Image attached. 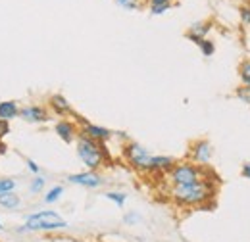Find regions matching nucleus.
<instances>
[{"label":"nucleus","instance_id":"f257e3e1","mask_svg":"<svg viewBox=\"0 0 250 242\" xmlns=\"http://www.w3.org/2000/svg\"><path fill=\"white\" fill-rule=\"evenodd\" d=\"M218 190L219 177L212 169L200 181L181 186H167V198L179 210H214Z\"/></svg>","mask_w":250,"mask_h":242},{"label":"nucleus","instance_id":"f03ea898","mask_svg":"<svg viewBox=\"0 0 250 242\" xmlns=\"http://www.w3.org/2000/svg\"><path fill=\"white\" fill-rule=\"evenodd\" d=\"M75 154H77L79 161L91 171H100V169L112 165V161H114V156L108 148V144L91 141L83 135H79L75 141Z\"/></svg>","mask_w":250,"mask_h":242},{"label":"nucleus","instance_id":"7ed1b4c3","mask_svg":"<svg viewBox=\"0 0 250 242\" xmlns=\"http://www.w3.org/2000/svg\"><path fill=\"white\" fill-rule=\"evenodd\" d=\"M25 227L29 229L31 235H50V233H60L69 227L67 219L60 212L52 208H42L35 212L25 213L23 217Z\"/></svg>","mask_w":250,"mask_h":242},{"label":"nucleus","instance_id":"20e7f679","mask_svg":"<svg viewBox=\"0 0 250 242\" xmlns=\"http://www.w3.org/2000/svg\"><path fill=\"white\" fill-rule=\"evenodd\" d=\"M120 154H122V160H124L133 171H137L139 175L148 177L150 163H152V156L154 154L148 150L146 146H143L137 141H127L125 144L120 146Z\"/></svg>","mask_w":250,"mask_h":242},{"label":"nucleus","instance_id":"39448f33","mask_svg":"<svg viewBox=\"0 0 250 242\" xmlns=\"http://www.w3.org/2000/svg\"><path fill=\"white\" fill-rule=\"evenodd\" d=\"M212 171V167H202L192 163L190 160H177L175 165L171 167V171L166 175L167 186H181V184H190L194 181L204 179L208 173Z\"/></svg>","mask_w":250,"mask_h":242},{"label":"nucleus","instance_id":"423d86ee","mask_svg":"<svg viewBox=\"0 0 250 242\" xmlns=\"http://www.w3.org/2000/svg\"><path fill=\"white\" fill-rule=\"evenodd\" d=\"M79 125V135L91 139V141H96V142H102V144H108L110 141H114V131L104 127V125H98V123H93L87 118H81L79 114L73 118Z\"/></svg>","mask_w":250,"mask_h":242},{"label":"nucleus","instance_id":"0eeeda50","mask_svg":"<svg viewBox=\"0 0 250 242\" xmlns=\"http://www.w3.org/2000/svg\"><path fill=\"white\" fill-rule=\"evenodd\" d=\"M187 160H190L196 165L208 167L214 160V144L208 139H196L188 144L187 150Z\"/></svg>","mask_w":250,"mask_h":242},{"label":"nucleus","instance_id":"6e6552de","mask_svg":"<svg viewBox=\"0 0 250 242\" xmlns=\"http://www.w3.org/2000/svg\"><path fill=\"white\" fill-rule=\"evenodd\" d=\"M65 181L73 186H81V188H87V190H98L106 184V177L100 173V171H91V169H85V171H77V173H69L65 177Z\"/></svg>","mask_w":250,"mask_h":242},{"label":"nucleus","instance_id":"1a4fd4ad","mask_svg":"<svg viewBox=\"0 0 250 242\" xmlns=\"http://www.w3.org/2000/svg\"><path fill=\"white\" fill-rule=\"evenodd\" d=\"M20 118L29 123V125H44L52 120V114L48 110L46 104H41V102H29V104H23L21 110H20Z\"/></svg>","mask_w":250,"mask_h":242},{"label":"nucleus","instance_id":"9d476101","mask_svg":"<svg viewBox=\"0 0 250 242\" xmlns=\"http://www.w3.org/2000/svg\"><path fill=\"white\" fill-rule=\"evenodd\" d=\"M46 106H48L50 114H52L54 118H58V120H73V118L77 116V112L73 110L71 102H69L63 94H60V92L50 94V96L46 98Z\"/></svg>","mask_w":250,"mask_h":242},{"label":"nucleus","instance_id":"9b49d317","mask_svg":"<svg viewBox=\"0 0 250 242\" xmlns=\"http://www.w3.org/2000/svg\"><path fill=\"white\" fill-rule=\"evenodd\" d=\"M54 133L65 144H75L79 137V125L75 120H56L54 121Z\"/></svg>","mask_w":250,"mask_h":242},{"label":"nucleus","instance_id":"f8f14e48","mask_svg":"<svg viewBox=\"0 0 250 242\" xmlns=\"http://www.w3.org/2000/svg\"><path fill=\"white\" fill-rule=\"evenodd\" d=\"M212 31H214V21L200 20V21H194V23L188 25V29L185 31V39L190 40V42H194V44H198L200 40L208 39Z\"/></svg>","mask_w":250,"mask_h":242},{"label":"nucleus","instance_id":"ddd939ff","mask_svg":"<svg viewBox=\"0 0 250 242\" xmlns=\"http://www.w3.org/2000/svg\"><path fill=\"white\" fill-rule=\"evenodd\" d=\"M175 158L173 156H167V154H154L152 156V163H150V173H148V177H166L169 171H171V167L175 165Z\"/></svg>","mask_w":250,"mask_h":242},{"label":"nucleus","instance_id":"4468645a","mask_svg":"<svg viewBox=\"0 0 250 242\" xmlns=\"http://www.w3.org/2000/svg\"><path fill=\"white\" fill-rule=\"evenodd\" d=\"M20 110H21V104L18 100H0V120L12 123L20 118Z\"/></svg>","mask_w":250,"mask_h":242},{"label":"nucleus","instance_id":"2eb2a0df","mask_svg":"<svg viewBox=\"0 0 250 242\" xmlns=\"http://www.w3.org/2000/svg\"><path fill=\"white\" fill-rule=\"evenodd\" d=\"M23 206V198L18 192H6L0 194V210L4 212H18Z\"/></svg>","mask_w":250,"mask_h":242},{"label":"nucleus","instance_id":"dca6fc26","mask_svg":"<svg viewBox=\"0 0 250 242\" xmlns=\"http://www.w3.org/2000/svg\"><path fill=\"white\" fill-rule=\"evenodd\" d=\"M63 192H65L63 184H52V186H48V188L44 190V194H42V204H44V206H54V204H58V202L62 200Z\"/></svg>","mask_w":250,"mask_h":242},{"label":"nucleus","instance_id":"f3484780","mask_svg":"<svg viewBox=\"0 0 250 242\" xmlns=\"http://www.w3.org/2000/svg\"><path fill=\"white\" fill-rule=\"evenodd\" d=\"M48 181H46V177L41 173V175H33L29 182H27V192L31 194V196H41V194H44V190L48 188L46 186Z\"/></svg>","mask_w":250,"mask_h":242},{"label":"nucleus","instance_id":"a211bd4d","mask_svg":"<svg viewBox=\"0 0 250 242\" xmlns=\"http://www.w3.org/2000/svg\"><path fill=\"white\" fill-rule=\"evenodd\" d=\"M102 196H104L108 202H112L116 208H120V210L125 208V204H127V200H129V194H127V192H124V190H116V188H114V190H106Z\"/></svg>","mask_w":250,"mask_h":242},{"label":"nucleus","instance_id":"6ab92c4d","mask_svg":"<svg viewBox=\"0 0 250 242\" xmlns=\"http://www.w3.org/2000/svg\"><path fill=\"white\" fill-rule=\"evenodd\" d=\"M237 75H239V81L241 85H247L250 87V58L243 60L237 67Z\"/></svg>","mask_w":250,"mask_h":242},{"label":"nucleus","instance_id":"aec40b11","mask_svg":"<svg viewBox=\"0 0 250 242\" xmlns=\"http://www.w3.org/2000/svg\"><path fill=\"white\" fill-rule=\"evenodd\" d=\"M198 50H200V54L204 56V58H212L214 54H216V42H214V39H204V40H200L198 44Z\"/></svg>","mask_w":250,"mask_h":242},{"label":"nucleus","instance_id":"412c9836","mask_svg":"<svg viewBox=\"0 0 250 242\" xmlns=\"http://www.w3.org/2000/svg\"><path fill=\"white\" fill-rule=\"evenodd\" d=\"M20 186V182L16 177H8V175H2L0 177V194H6V192H16Z\"/></svg>","mask_w":250,"mask_h":242},{"label":"nucleus","instance_id":"4be33fe9","mask_svg":"<svg viewBox=\"0 0 250 242\" xmlns=\"http://www.w3.org/2000/svg\"><path fill=\"white\" fill-rule=\"evenodd\" d=\"M122 221H124L125 227H135V225H139L143 221V215L137 212V210H129V212L124 213Z\"/></svg>","mask_w":250,"mask_h":242},{"label":"nucleus","instance_id":"5701e85b","mask_svg":"<svg viewBox=\"0 0 250 242\" xmlns=\"http://www.w3.org/2000/svg\"><path fill=\"white\" fill-rule=\"evenodd\" d=\"M120 8H124L127 12H139V10H143V6H145V2L143 0H114Z\"/></svg>","mask_w":250,"mask_h":242},{"label":"nucleus","instance_id":"b1692460","mask_svg":"<svg viewBox=\"0 0 250 242\" xmlns=\"http://www.w3.org/2000/svg\"><path fill=\"white\" fill-rule=\"evenodd\" d=\"M235 98L250 108V87H247V85H239V87L235 89Z\"/></svg>","mask_w":250,"mask_h":242},{"label":"nucleus","instance_id":"393cba45","mask_svg":"<svg viewBox=\"0 0 250 242\" xmlns=\"http://www.w3.org/2000/svg\"><path fill=\"white\" fill-rule=\"evenodd\" d=\"M239 20H241V23H243L245 27L250 29V2L239 6Z\"/></svg>","mask_w":250,"mask_h":242},{"label":"nucleus","instance_id":"a878e982","mask_svg":"<svg viewBox=\"0 0 250 242\" xmlns=\"http://www.w3.org/2000/svg\"><path fill=\"white\" fill-rule=\"evenodd\" d=\"M173 8V4H160V6H148V14L150 16H164Z\"/></svg>","mask_w":250,"mask_h":242},{"label":"nucleus","instance_id":"bb28decb","mask_svg":"<svg viewBox=\"0 0 250 242\" xmlns=\"http://www.w3.org/2000/svg\"><path fill=\"white\" fill-rule=\"evenodd\" d=\"M25 167H27V171H29L31 175H41V173H42V167H41L39 161L33 160V158H25Z\"/></svg>","mask_w":250,"mask_h":242},{"label":"nucleus","instance_id":"cd10ccee","mask_svg":"<svg viewBox=\"0 0 250 242\" xmlns=\"http://www.w3.org/2000/svg\"><path fill=\"white\" fill-rule=\"evenodd\" d=\"M12 233H14L16 237H29V235H31V233H29V229L25 227V223L14 225V227H12Z\"/></svg>","mask_w":250,"mask_h":242},{"label":"nucleus","instance_id":"c85d7f7f","mask_svg":"<svg viewBox=\"0 0 250 242\" xmlns=\"http://www.w3.org/2000/svg\"><path fill=\"white\" fill-rule=\"evenodd\" d=\"M12 133V125L10 121H4L0 120V141H6V137Z\"/></svg>","mask_w":250,"mask_h":242},{"label":"nucleus","instance_id":"c756f323","mask_svg":"<svg viewBox=\"0 0 250 242\" xmlns=\"http://www.w3.org/2000/svg\"><path fill=\"white\" fill-rule=\"evenodd\" d=\"M241 175H243L247 181H250V161L243 163V167H241Z\"/></svg>","mask_w":250,"mask_h":242},{"label":"nucleus","instance_id":"7c9ffc66","mask_svg":"<svg viewBox=\"0 0 250 242\" xmlns=\"http://www.w3.org/2000/svg\"><path fill=\"white\" fill-rule=\"evenodd\" d=\"M148 6H160V4H173V0H146Z\"/></svg>","mask_w":250,"mask_h":242},{"label":"nucleus","instance_id":"2f4dec72","mask_svg":"<svg viewBox=\"0 0 250 242\" xmlns=\"http://www.w3.org/2000/svg\"><path fill=\"white\" fill-rule=\"evenodd\" d=\"M8 150H10V146L6 144V141H0V156H6Z\"/></svg>","mask_w":250,"mask_h":242},{"label":"nucleus","instance_id":"473e14b6","mask_svg":"<svg viewBox=\"0 0 250 242\" xmlns=\"http://www.w3.org/2000/svg\"><path fill=\"white\" fill-rule=\"evenodd\" d=\"M6 231V225H4V221H2V217H0V233H4Z\"/></svg>","mask_w":250,"mask_h":242}]
</instances>
